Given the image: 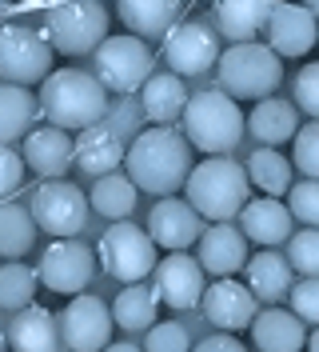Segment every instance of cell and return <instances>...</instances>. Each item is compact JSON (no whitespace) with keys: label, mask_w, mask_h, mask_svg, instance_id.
Returning <instances> with one entry per match:
<instances>
[{"label":"cell","mask_w":319,"mask_h":352,"mask_svg":"<svg viewBox=\"0 0 319 352\" xmlns=\"http://www.w3.org/2000/svg\"><path fill=\"white\" fill-rule=\"evenodd\" d=\"M124 173L140 192L152 197H176L191 176V144L184 132L172 124H148L144 132L132 136L124 156Z\"/></svg>","instance_id":"1"},{"label":"cell","mask_w":319,"mask_h":352,"mask_svg":"<svg viewBox=\"0 0 319 352\" xmlns=\"http://www.w3.org/2000/svg\"><path fill=\"white\" fill-rule=\"evenodd\" d=\"M40 116L64 132H84L108 116V88L88 68H56L36 92Z\"/></svg>","instance_id":"2"},{"label":"cell","mask_w":319,"mask_h":352,"mask_svg":"<svg viewBox=\"0 0 319 352\" xmlns=\"http://www.w3.org/2000/svg\"><path fill=\"white\" fill-rule=\"evenodd\" d=\"M184 192L204 220L224 224V220L239 217L244 204L252 200V180H248V168L235 164L232 156H204L200 164H191Z\"/></svg>","instance_id":"3"},{"label":"cell","mask_w":319,"mask_h":352,"mask_svg":"<svg viewBox=\"0 0 319 352\" xmlns=\"http://www.w3.org/2000/svg\"><path fill=\"white\" fill-rule=\"evenodd\" d=\"M184 136L191 148H200L204 156H228L244 140L248 132V116L239 112V100H232L224 88H208L196 92L184 109Z\"/></svg>","instance_id":"4"},{"label":"cell","mask_w":319,"mask_h":352,"mask_svg":"<svg viewBox=\"0 0 319 352\" xmlns=\"http://www.w3.org/2000/svg\"><path fill=\"white\" fill-rule=\"evenodd\" d=\"M215 80L232 100H268L283 85V60L259 41L232 44L215 65Z\"/></svg>","instance_id":"5"},{"label":"cell","mask_w":319,"mask_h":352,"mask_svg":"<svg viewBox=\"0 0 319 352\" xmlns=\"http://www.w3.org/2000/svg\"><path fill=\"white\" fill-rule=\"evenodd\" d=\"M108 24H112V16H108L104 0H56L44 12L40 32L64 56H88L112 36Z\"/></svg>","instance_id":"6"},{"label":"cell","mask_w":319,"mask_h":352,"mask_svg":"<svg viewBox=\"0 0 319 352\" xmlns=\"http://www.w3.org/2000/svg\"><path fill=\"white\" fill-rule=\"evenodd\" d=\"M92 72H96V80L108 88V92H116V96H132V92H140V88L148 85V76L156 72V52L148 48V41H140V36H108L96 52H92Z\"/></svg>","instance_id":"7"},{"label":"cell","mask_w":319,"mask_h":352,"mask_svg":"<svg viewBox=\"0 0 319 352\" xmlns=\"http://www.w3.org/2000/svg\"><path fill=\"white\" fill-rule=\"evenodd\" d=\"M56 48L48 44L40 28L28 24H0V80L8 85H44L52 72Z\"/></svg>","instance_id":"8"},{"label":"cell","mask_w":319,"mask_h":352,"mask_svg":"<svg viewBox=\"0 0 319 352\" xmlns=\"http://www.w3.org/2000/svg\"><path fill=\"white\" fill-rule=\"evenodd\" d=\"M156 264V241L148 236V228L132 220H112V228L100 236V268L108 276H116L120 285H136L148 280Z\"/></svg>","instance_id":"9"},{"label":"cell","mask_w":319,"mask_h":352,"mask_svg":"<svg viewBox=\"0 0 319 352\" xmlns=\"http://www.w3.org/2000/svg\"><path fill=\"white\" fill-rule=\"evenodd\" d=\"M28 212H32L40 232L56 236V241H68L88 224L92 204L72 180H44V184H36V192L28 200Z\"/></svg>","instance_id":"10"},{"label":"cell","mask_w":319,"mask_h":352,"mask_svg":"<svg viewBox=\"0 0 319 352\" xmlns=\"http://www.w3.org/2000/svg\"><path fill=\"white\" fill-rule=\"evenodd\" d=\"M220 56H224V36L215 32V24L200 16H184L164 36V65L176 76H204L208 68L220 65Z\"/></svg>","instance_id":"11"},{"label":"cell","mask_w":319,"mask_h":352,"mask_svg":"<svg viewBox=\"0 0 319 352\" xmlns=\"http://www.w3.org/2000/svg\"><path fill=\"white\" fill-rule=\"evenodd\" d=\"M36 272H40V288H52L60 296H80L96 276V252L84 241H72V236L52 241L40 252Z\"/></svg>","instance_id":"12"},{"label":"cell","mask_w":319,"mask_h":352,"mask_svg":"<svg viewBox=\"0 0 319 352\" xmlns=\"http://www.w3.org/2000/svg\"><path fill=\"white\" fill-rule=\"evenodd\" d=\"M112 329H116L112 308L92 292L72 296L60 312V336L72 352H104L112 344Z\"/></svg>","instance_id":"13"},{"label":"cell","mask_w":319,"mask_h":352,"mask_svg":"<svg viewBox=\"0 0 319 352\" xmlns=\"http://www.w3.org/2000/svg\"><path fill=\"white\" fill-rule=\"evenodd\" d=\"M152 288L160 296V305L176 308V312H188L204 300V288H208V272L200 256L191 252H168L164 261L156 264L152 272Z\"/></svg>","instance_id":"14"},{"label":"cell","mask_w":319,"mask_h":352,"mask_svg":"<svg viewBox=\"0 0 319 352\" xmlns=\"http://www.w3.org/2000/svg\"><path fill=\"white\" fill-rule=\"evenodd\" d=\"M148 236L156 241V248H168V252H188L191 244H200L204 236V217L191 208V200L184 197H160L156 208L148 212Z\"/></svg>","instance_id":"15"},{"label":"cell","mask_w":319,"mask_h":352,"mask_svg":"<svg viewBox=\"0 0 319 352\" xmlns=\"http://www.w3.org/2000/svg\"><path fill=\"white\" fill-rule=\"evenodd\" d=\"M263 36H268V48L276 52L279 60L283 56L299 60V56H307L316 48L319 21H316V12L303 8V4H272V16H268Z\"/></svg>","instance_id":"16"},{"label":"cell","mask_w":319,"mask_h":352,"mask_svg":"<svg viewBox=\"0 0 319 352\" xmlns=\"http://www.w3.org/2000/svg\"><path fill=\"white\" fill-rule=\"evenodd\" d=\"M204 316L212 320L220 332H244L252 329L255 312H259V300H255V292L248 285H239L235 276H220L212 285L204 288Z\"/></svg>","instance_id":"17"},{"label":"cell","mask_w":319,"mask_h":352,"mask_svg":"<svg viewBox=\"0 0 319 352\" xmlns=\"http://www.w3.org/2000/svg\"><path fill=\"white\" fill-rule=\"evenodd\" d=\"M21 156L36 176L60 180L76 164V140H72V132L56 129V124H44V129H32L21 140Z\"/></svg>","instance_id":"18"},{"label":"cell","mask_w":319,"mask_h":352,"mask_svg":"<svg viewBox=\"0 0 319 352\" xmlns=\"http://www.w3.org/2000/svg\"><path fill=\"white\" fill-rule=\"evenodd\" d=\"M200 264L208 276H235L248 264V236L239 232V224L224 220V224H208L200 236Z\"/></svg>","instance_id":"19"},{"label":"cell","mask_w":319,"mask_h":352,"mask_svg":"<svg viewBox=\"0 0 319 352\" xmlns=\"http://www.w3.org/2000/svg\"><path fill=\"white\" fill-rule=\"evenodd\" d=\"M116 16L140 41H164L184 21V0H116Z\"/></svg>","instance_id":"20"},{"label":"cell","mask_w":319,"mask_h":352,"mask_svg":"<svg viewBox=\"0 0 319 352\" xmlns=\"http://www.w3.org/2000/svg\"><path fill=\"white\" fill-rule=\"evenodd\" d=\"M124 156H128V144L120 136V129H112L104 120L76 136V168L84 176H92V180L124 168Z\"/></svg>","instance_id":"21"},{"label":"cell","mask_w":319,"mask_h":352,"mask_svg":"<svg viewBox=\"0 0 319 352\" xmlns=\"http://www.w3.org/2000/svg\"><path fill=\"white\" fill-rule=\"evenodd\" d=\"M188 85L184 76H176L172 68H156L148 76V85L140 88V116L148 124H176L184 120V109H188Z\"/></svg>","instance_id":"22"},{"label":"cell","mask_w":319,"mask_h":352,"mask_svg":"<svg viewBox=\"0 0 319 352\" xmlns=\"http://www.w3.org/2000/svg\"><path fill=\"white\" fill-rule=\"evenodd\" d=\"M292 208L283 204L279 197H255L244 204L239 212V232L248 241L263 244V248H276V244L292 241Z\"/></svg>","instance_id":"23"},{"label":"cell","mask_w":319,"mask_h":352,"mask_svg":"<svg viewBox=\"0 0 319 352\" xmlns=\"http://www.w3.org/2000/svg\"><path fill=\"white\" fill-rule=\"evenodd\" d=\"M272 4L276 0H212V24L224 41L248 44L268 28Z\"/></svg>","instance_id":"24"},{"label":"cell","mask_w":319,"mask_h":352,"mask_svg":"<svg viewBox=\"0 0 319 352\" xmlns=\"http://www.w3.org/2000/svg\"><path fill=\"white\" fill-rule=\"evenodd\" d=\"M244 285L255 292V300H263V305H276V300H283L287 292H292V285H296V268L287 264V256H279L276 248H263V252H255V256H248V264H244Z\"/></svg>","instance_id":"25"},{"label":"cell","mask_w":319,"mask_h":352,"mask_svg":"<svg viewBox=\"0 0 319 352\" xmlns=\"http://www.w3.org/2000/svg\"><path fill=\"white\" fill-rule=\"evenodd\" d=\"M248 132L263 148H276L296 140L299 132V109L296 100H283V96H268V100H255V109L248 112Z\"/></svg>","instance_id":"26"},{"label":"cell","mask_w":319,"mask_h":352,"mask_svg":"<svg viewBox=\"0 0 319 352\" xmlns=\"http://www.w3.org/2000/svg\"><path fill=\"white\" fill-rule=\"evenodd\" d=\"M252 340L259 352H303L307 349V329L287 308H263L252 320Z\"/></svg>","instance_id":"27"},{"label":"cell","mask_w":319,"mask_h":352,"mask_svg":"<svg viewBox=\"0 0 319 352\" xmlns=\"http://www.w3.org/2000/svg\"><path fill=\"white\" fill-rule=\"evenodd\" d=\"M60 316H52L40 305L21 308L12 329H8V349L12 352H60Z\"/></svg>","instance_id":"28"},{"label":"cell","mask_w":319,"mask_h":352,"mask_svg":"<svg viewBox=\"0 0 319 352\" xmlns=\"http://www.w3.org/2000/svg\"><path fill=\"white\" fill-rule=\"evenodd\" d=\"M40 116V100L24 85H8L0 80V144H16L24 140Z\"/></svg>","instance_id":"29"},{"label":"cell","mask_w":319,"mask_h":352,"mask_svg":"<svg viewBox=\"0 0 319 352\" xmlns=\"http://www.w3.org/2000/svg\"><path fill=\"white\" fill-rule=\"evenodd\" d=\"M156 312H160V296L144 280L124 285L116 292V300H112V320H116V329H124V332H148L156 324Z\"/></svg>","instance_id":"30"},{"label":"cell","mask_w":319,"mask_h":352,"mask_svg":"<svg viewBox=\"0 0 319 352\" xmlns=\"http://www.w3.org/2000/svg\"><path fill=\"white\" fill-rule=\"evenodd\" d=\"M136 184H132V176L124 168H116V173L108 176H96V184H92V192H88V204L108 220H128L132 217V208H136Z\"/></svg>","instance_id":"31"},{"label":"cell","mask_w":319,"mask_h":352,"mask_svg":"<svg viewBox=\"0 0 319 352\" xmlns=\"http://www.w3.org/2000/svg\"><path fill=\"white\" fill-rule=\"evenodd\" d=\"M292 160L279 153V148H255L252 160H248V180H252V188H259L263 197H283V192H292Z\"/></svg>","instance_id":"32"},{"label":"cell","mask_w":319,"mask_h":352,"mask_svg":"<svg viewBox=\"0 0 319 352\" xmlns=\"http://www.w3.org/2000/svg\"><path fill=\"white\" fill-rule=\"evenodd\" d=\"M36 232L40 228L28 212V204H0V256L4 261H21L36 244Z\"/></svg>","instance_id":"33"},{"label":"cell","mask_w":319,"mask_h":352,"mask_svg":"<svg viewBox=\"0 0 319 352\" xmlns=\"http://www.w3.org/2000/svg\"><path fill=\"white\" fill-rule=\"evenodd\" d=\"M36 288H40V272L36 268H28L21 261L0 264V308L21 312V308L36 305Z\"/></svg>","instance_id":"34"},{"label":"cell","mask_w":319,"mask_h":352,"mask_svg":"<svg viewBox=\"0 0 319 352\" xmlns=\"http://www.w3.org/2000/svg\"><path fill=\"white\" fill-rule=\"evenodd\" d=\"M292 164L307 180H319V120L299 124L296 140H292Z\"/></svg>","instance_id":"35"},{"label":"cell","mask_w":319,"mask_h":352,"mask_svg":"<svg viewBox=\"0 0 319 352\" xmlns=\"http://www.w3.org/2000/svg\"><path fill=\"white\" fill-rule=\"evenodd\" d=\"M287 264L296 272H303V276H319V228L292 232V241H287Z\"/></svg>","instance_id":"36"},{"label":"cell","mask_w":319,"mask_h":352,"mask_svg":"<svg viewBox=\"0 0 319 352\" xmlns=\"http://www.w3.org/2000/svg\"><path fill=\"white\" fill-rule=\"evenodd\" d=\"M144 352H191V332L180 320H160L144 332Z\"/></svg>","instance_id":"37"},{"label":"cell","mask_w":319,"mask_h":352,"mask_svg":"<svg viewBox=\"0 0 319 352\" xmlns=\"http://www.w3.org/2000/svg\"><path fill=\"white\" fill-rule=\"evenodd\" d=\"M287 208H292V217L303 220L307 228H319V180H299V184H292Z\"/></svg>","instance_id":"38"},{"label":"cell","mask_w":319,"mask_h":352,"mask_svg":"<svg viewBox=\"0 0 319 352\" xmlns=\"http://www.w3.org/2000/svg\"><path fill=\"white\" fill-rule=\"evenodd\" d=\"M287 300H292V312H296L303 324H319V276L296 280L292 292H287Z\"/></svg>","instance_id":"39"},{"label":"cell","mask_w":319,"mask_h":352,"mask_svg":"<svg viewBox=\"0 0 319 352\" xmlns=\"http://www.w3.org/2000/svg\"><path fill=\"white\" fill-rule=\"evenodd\" d=\"M296 109L307 112L311 120H319V60L299 68V76H296Z\"/></svg>","instance_id":"40"},{"label":"cell","mask_w":319,"mask_h":352,"mask_svg":"<svg viewBox=\"0 0 319 352\" xmlns=\"http://www.w3.org/2000/svg\"><path fill=\"white\" fill-rule=\"evenodd\" d=\"M24 156L12 148V144H0V200L12 197L16 188L24 184Z\"/></svg>","instance_id":"41"},{"label":"cell","mask_w":319,"mask_h":352,"mask_svg":"<svg viewBox=\"0 0 319 352\" xmlns=\"http://www.w3.org/2000/svg\"><path fill=\"white\" fill-rule=\"evenodd\" d=\"M191 352H248L235 336H228V332H220V336H204L200 344H191Z\"/></svg>","instance_id":"42"},{"label":"cell","mask_w":319,"mask_h":352,"mask_svg":"<svg viewBox=\"0 0 319 352\" xmlns=\"http://www.w3.org/2000/svg\"><path fill=\"white\" fill-rule=\"evenodd\" d=\"M104 352H144L140 344H132V340H120V344H108Z\"/></svg>","instance_id":"43"},{"label":"cell","mask_w":319,"mask_h":352,"mask_svg":"<svg viewBox=\"0 0 319 352\" xmlns=\"http://www.w3.org/2000/svg\"><path fill=\"white\" fill-rule=\"evenodd\" d=\"M307 352H319V324L307 332Z\"/></svg>","instance_id":"44"},{"label":"cell","mask_w":319,"mask_h":352,"mask_svg":"<svg viewBox=\"0 0 319 352\" xmlns=\"http://www.w3.org/2000/svg\"><path fill=\"white\" fill-rule=\"evenodd\" d=\"M303 8H311V12L319 16V0H303Z\"/></svg>","instance_id":"45"},{"label":"cell","mask_w":319,"mask_h":352,"mask_svg":"<svg viewBox=\"0 0 319 352\" xmlns=\"http://www.w3.org/2000/svg\"><path fill=\"white\" fill-rule=\"evenodd\" d=\"M0 352H8V332H0Z\"/></svg>","instance_id":"46"},{"label":"cell","mask_w":319,"mask_h":352,"mask_svg":"<svg viewBox=\"0 0 319 352\" xmlns=\"http://www.w3.org/2000/svg\"><path fill=\"white\" fill-rule=\"evenodd\" d=\"M4 8H8V0H0V12H4Z\"/></svg>","instance_id":"47"}]
</instances>
